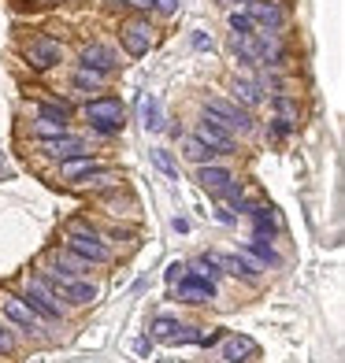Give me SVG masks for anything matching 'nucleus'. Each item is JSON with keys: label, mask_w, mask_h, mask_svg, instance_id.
<instances>
[{"label": "nucleus", "mask_w": 345, "mask_h": 363, "mask_svg": "<svg viewBox=\"0 0 345 363\" xmlns=\"http://www.w3.org/2000/svg\"><path fill=\"white\" fill-rule=\"evenodd\" d=\"M38 278L56 296H63V301H71V304H93L97 301V289L86 282V278H78V274H67V271H60V267H48Z\"/></svg>", "instance_id": "obj_1"}, {"label": "nucleus", "mask_w": 345, "mask_h": 363, "mask_svg": "<svg viewBox=\"0 0 345 363\" xmlns=\"http://www.w3.org/2000/svg\"><path fill=\"white\" fill-rule=\"evenodd\" d=\"M86 119L97 134H104V138L119 134L123 130V101L119 96H97V101L86 104Z\"/></svg>", "instance_id": "obj_2"}, {"label": "nucleus", "mask_w": 345, "mask_h": 363, "mask_svg": "<svg viewBox=\"0 0 345 363\" xmlns=\"http://www.w3.org/2000/svg\"><path fill=\"white\" fill-rule=\"evenodd\" d=\"M67 252H75V256H82L86 263H108L111 259V249L93 234V230H86L82 223H71V234H67V245H63Z\"/></svg>", "instance_id": "obj_3"}, {"label": "nucleus", "mask_w": 345, "mask_h": 363, "mask_svg": "<svg viewBox=\"0 0 345 363\" xmlns=\"http://www.w3.org/2000/svg\"><path fill=\"white\" fill-rule=\"evenodd\" d=\"M23 304L34 311L38 319H45V323H60L63 319V311H60V304H56V293L48 289L41 278H30L26 282V296H23Z\"/></svg>", "instance_id": "obj_4"}, {"label": "nucleus", "mask_w": 345, "mask_h": 363, "mask_svg": "<svg viewBox=\"0 0 345 363\" xmlns=\"http://www.w3.org/2000/svg\"><path fill=\"white\" fill-rule=\"evenodd\" d=\"M204 115H212V119H219L226 130H245L253 119H249V111L238 108V101H223V96H208L204 101Z\"/></svg>", "instance_id": "obj_5"}, {"label": "nucleus", "mask_w": 345, "mask_h": 363, "mask_svg": "<svg viewBox=\"0 0 345 363\" xmlns=\"http://www.w3.org/2000/svg\"><path fill=\"white\" fill-rule=\"evenodd\" d=\"M119 41L130 56H145L153 48V26L145 23V19H126L119 26Z\"/></svg>", "instance_id": "obj_6"}, {"label": "nucleus", "mask_w": 345, "mask_h": 363, "mask_svg": "<svg viewBox=\"0 0 345 363\" xmlns=\"http://www.w3.org/2000/svg\"><path fill=\"white\" fill-rule=\"evenodd\" d=\"M178 296H182L186 304H204V301H212V296H216V282H212L208 274L190 271V274L178 278Z\"/></svg>", "instance_id": "obj_7"}, {"label": "nucleus", "mask_w": 345, "mask_h": 363, "mask_svg": "<svg viewBox=\"0 0 345 363\" xmlns=\"http://www.w3.org/2000/svg\"><path fill=\"white\" fill-rule=\"evenodd\" d=\"M193 138H201L208 148H216V152H234V134H230L219 119H212V115L201 119V126H197Z\"/></svg>", "instance_id": "obj_8"}, {"label": "nucleus", "mask_w": 345, "mask_h": 363, "mask_svg": "<svg viewBox=\"0 0 345 363\" xmlns=\"http://www.w3.org/2000/svg\"><path fill=\"white\" fill-rule=\"evenodd\" d=\"M26 60H30V67H34V71L56 67V63H60V41H53V38H34V41L26 45Z\"/></svg>", "instance_id": "obj_9"}, {"label": "nucleus", "mask_w": 345, "mask_h": 363, "mask_svg": "<svg viewBox=\"0 0 345 363\" xmlns=\"http://www.w3.org/2000/svg\"><path fill=\"white\" fill-rule=\"evenodd\" d=\"M82 67L97 71V74H111L115 67H119V56H115L108 45H86L82 48Z\"/></svg>", "instance_id": "obj_10"}, {"label": "nucleus", "mask_w": 345, "mask_h": 363, "mask_svg": "<svg viewBox=\"0 0 345 363\" xmlns=\"http://www.w3.org/2000/svg\"><path fill=\"white\" fill-rule=\"evenodd\" d=\"M0 311H4V315L19 326V330H26V334H30V330H38V315L23 304V296L4 293V296H0Z\"/></svg>", "instance_id": "obj_11"}, {"label": "nucleus", "mask_w": 345, "mask_h": 363, "mask_svg": "<svg viewBox=\"0 0 345 363\" xmlns=\"http://www.w3.org/2000/svg\"><path fill=\"white\" fill-rule=\"evenodd\" d=\"M41 148L48 156H60V160H71V156H86V145L82 138H71V134H60V138H45Z\"/></svg>", "instance_id": "obj_12"}, {"label": "nucleus", "mask_w": 345, "mask_h": 363, "mask_svg": "<svg viewBox=\"0 0 345 363\" xmlns=\"http://www.w3.org/2000/svg\"><path fill=\"white\" fill-rule=\"evenodd\" d=\"M249 19H253V26L278 30V26H283V8H278V0H268V4H253V8H249Z\"/></svg>", "instance_id": "obj_13"}, {"label": "nucleus", "mask_w": 345, "mask_h": 363, "mask_svg": "<svg viewBox=\"0 0 345 363\" xmlns=\"http://www.w3.org/2000/svg\"><path fill=\"white\" fill-rule=\"evenodd\" d=\"M197 182H201V189H208V193H223L230 182V171L226 167H216V163H204L201 171H197Z\"/></svg>", "instance_id": "obj_14"}, {"label": "nucleus", "mask_w": 345, "mask_h": 363, "mask_svg": "<svg viewBox=\"0 0 345 363\" xmlns=\"http://www.w3.org/2000/svg\"><path fill=\"white\" fill-rule=\"evenodd\" d=\"M223 356L230 359V363H245V359H253L256 356V341L253 337H226L223 341Z\"/></svg>", "instance_id": "obj_15"}, {"label": "nucleus", "mask_w": 345, "mask_h": 363, "mask_svg": "<svg viewBox=\"0 0 345 363\" xmlns=\"http://www.w3.org/2000/svg\"><path fill=\"white\" fill-rule=\"evenodd\" d=\"M216 263L219 267H226L230 274H241V278H256L260 274V267L253 259H245V256H216Z\"/></svg>", "instance_id": "obj_16"}, {"label": "nucleus", "mask_w": 345, "mask_h": 363, "mask_svg": "<svg viewBox=\"0 0 345 363\" xmlns=\"http://www.w3.org/2000/svg\"><path fill=\"white\" fill-rule=\"evenodd\" d=\"M89 171H97V160H89V152L63 160V178H67V182H78L82 174H89Z\"/></svg>", "instance_id": "obj_17"}, {"label": "nucleus", "mask_w": 345, "mask_h": 363, "mask_svg": "<svg viewBox=\"0 0 345 363\" xmlns=\"http://www.w3.org/2000/svg\"><path fill=\"white\" fill-rule=\"evenodd\" d=\"M234 96H238V101L241 104H260V96H264V93H260V82H253V78H234Z\"/></svg>", "instance_id": "obj_18"}, {"label": "nucleus", "mask_w": 345, "mask_h": 363, "mask_svg": "<svg viewBox=\"0 0 345 363\" xmlns=\"http://www.w3.org/2000/svg\"><path fill=\"white\" fill-rule=\"evenodd\" d=\"M212 156H216V148H208L201 138H186V160H193L197 167H204V163H212Z\"/></svg>", "instance_id": "obj_19"}, {"label": "nucleus", "mask_w": 345, "mask_h": 363, "mask_svg": "<svg viewBox=\"0 0 345 363\" xmlns=\"http://www.w3.org/2000/svg\"><path fill=\"white\" fill-rule=\"evenodd\" d=\"M245 252H249V256H256V259H264V263H271V267L278 263V256H275V249H271V241H268L264 234H256L249 245H245Z\"/></svg>", "instance_id": "obj_20"}, {"label": "nucleus", "mask_w": 345, "mask_h": 363, "mask_svg": "<svg viewBox=\"0 0 345 363\" xmlns=\"http://www.w3.org/2000/svg\"><path fill=\"white\" fill-rule=\"evenodd\" d=\"M56 267L60 271H67V274H86L89 271V263L86 259H82V256H75V252H67V249H63V252H56Z\"/></svg>", "instance_id": "obj_21"}, {"label": "nucleus", "mask_w": 345, "mask_h": 363, "mask_svg": "<svg viewBox=\"0 0 345 363\" xmlns=\"http://www.w3.org/2000/svg\"><path fill=\"white\" fill-rule=\"evenodd\" d=\"M141 119H145V126H149V130H160L163 126V111H160L156 96H145V101H141Z\"/></svg>", "instance_id": "obj_22"}, {"label": "nucleus", "mask_w": 345, "mask_h": 363, "mask_svg": "<svg viewBox=\"0 0 345 363\" xmlns=\"http://www.w3.org/2000/svg\"><path fill=\"white\" fill-rule=\"evenodd\" d=\"M253 226H256V234H275L278 230L275 211L271 208H253Z\"/></svg>", "instance_id": "obj_23"}, {"label": "nucleus", "mask_w": 345, "mask_h": 363, "mask_svg": "<svg viewBox=\"0 0 345 363\" xmlns=\"http://www.w3.org/2000/svg\"><path fill=\"white\" fill-rule=\"evenodd\" d=\"M67 108H60V104H41L38 108V119H45V123H60V126H67Z\"/></svg>", "instance_id": "obj_24"}, {"label": "nucleus", "mask_w": 345, "mask_h": 363, "mask_svg": "<svg viewBox=\"0 0 345 363\" xmlns=\"http://www.w3.org/2000/svg\"><path fill=\"white\" fill-rule=\"evenodd\" d=\"M230 30H234V38H249V34H256L253 19H249V15H241V11H230Z\"/></svg>", "instance_id": "obj_25"}, {"label": "nucleus", "mask_w": 345, "mask_h": 363, "mask_svg": "<svg viewBox=\"0 0 345 363\" xmlns=\"http://www.w3.org/2000/svg\"><path fill=\"white\" fill-rule=\"evenodd\" d=\"M101 82H104V74H97V71H75V89H101Z\"/></svg>", "instance_id": "obj_26"}, {"label": "nucleus", "mask_w": 345, "mask_h": 363, "mask_svg": "<svg viewBox=\"0 0 345 363\" xmlns=\"http://www.w3.org/2000/svg\"><path fill=\"white\" fill-rule=\"evenodd\" d=\"M78 182H86V186L101 189V186H111V182H119V174H115V171H89V174H82Z\"/></svg>", "instance_id": "obj_27"}, {"label": "nucleus", "mask_w": 345, "mask_h": 363, "mask_svg": "<svg viewBox=\"0 0 345 363\" xmlns=\"http://www.w3.org/2000/svg\"><path fill=\"white\" fill-rule=\"evenodd\" d=\"M34 134H38V141H45V138H60V134H67V126H60V123H45V119H38V123H34Z\"/></svg>", "instance_id": "obj_28"}, {"label": "nucleus", "mask_w": 345, "mask_h": 363, "mask_svg": "<svg viewBox=\"0 0 345 363\" xmlns=\"http://www.w3.org/2000/svg\"><path fill=\"white\" fill-rule=\"evenodd\" d=\"M175 330H178V323H175L171 315H160V319L153 323V334H156V337H163V341H168V337L175 334Z\"/></svg>", "instance_id": "obj_29"}, {"label": "nucleus", "mask_w": 345, "mask_h": 363, "mask_svg": "<svg viewBox=\"0 0 345 363\" xmlns=\"http://www.w3.org/2000/svg\"><path fill=\"white\" fill-rule=\"evenodd\" d=\"M275 108H278V115H283V123H297V104H293L290 96H278Z\"/></svg>", "instance_id": "obj_30"}, {"label": "nucleus", "mask_w": 345, "mask_h": 363, "mask_svg": "<svg viewBox=\"0 0 345 363\" xmlns=\"http://www.w3.org/2000/svg\"><path fill=\"white\" fill-rule=\"evenodd\" d=\"M153 160H156V167H160V171H168L171 178H178V167H175V163H171V156L163 152V148H156V152H153Z\"/></svg>", "instance_id": "obj_31"}, {"label": "nucleus", "mask_w": 345, "mask_h": 363, "mask_svg": "<svg viewBox=\"0 0 345 363\" xmlns=\"http://www.w3.org/2000/svg\"><path fill=\"white\" fill-rule=\"evenodd\" d=\"M156 4V11H163V15H175L178 11V0H153Z\"/></svg>", "instance_id": "obj_32"}, {"label": "nucleus", "mask_w": 345, "mask_h": 363, "mask_svg": "<svg viewBox=\"0 0 345 363\" xmlns=\"http://www.w3.org/2000/svg\"><path fill=\"white\" fill-rule=\"evenodd\" d=\"M182 263H171V267H168V282H178V278H182Z\"/></svg>", "instance_id": "obj_33"}, {"label": "nucleus", "mask_w": 345, "mask_h": 363, "mask_svg": "<svg viewBox=\"0 0 345 363\" xmlns=\"http://www.w3.org/2000/svg\"><path fill=\"white\" fill-rule=\"evenodd\" d=\"M126 8H134V11H145V8H153V0H123Z\"/></svg>", "instance_id": "obj_34"}, {"label": "nucleus", "mask_w": 345, "mask_h": 363, "mask_svg": "<svg viewBox=\"0 0 345 363\" xmlns=\"http://www.w3.org/2000/svg\"><path fill=\"white\" fill-rule=\"evenodd\" d=\"M0 349H4V352H11V334H8L4 326H0Z\"/></svg>", "instance_id": "obj_35"}, {"label": "nucleus", "mask_w": 345, "mask_h": 363, "mask_svg": "<svg viewBox=\"0 0 345 363\" xmlns=\"http://www.w3.org/2000/svg\"><path fill=\"white\" fill-rule=\"evenodd\" d=\"M193 45H197V48H212V38H204V34H197V38H193Z\"/></svg>", "instance_id": "obj_36"}, {"label": "nucleus", "mask_w": 345, "mask_h": 363, "mask_svg": "<svg viewBox=\"0 0 345 363\" xmlns=\"http://www.w3.org/2000/svg\"><path fill=\"white\" fill-rule=\"evenodd\" d=\"M238 4H253V0H238Z\"/></svg>", "instance_id": "obj_37"}, {"label": "nucleus", "mask_w": 345, "mask_h": 363, "mask_svg": "<svg viewBox=\"0 0 345 363\" xmlns=\"http://www.w3.org/2000/svg\"><path fill=\"white\" fill-rule=\"evenodd\" d=\"M0 174H4V163H0Z\"/></svg>", "instance_id": "obj_38"}]
</instances>
